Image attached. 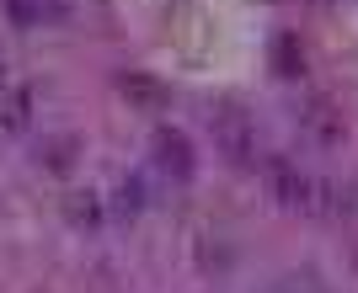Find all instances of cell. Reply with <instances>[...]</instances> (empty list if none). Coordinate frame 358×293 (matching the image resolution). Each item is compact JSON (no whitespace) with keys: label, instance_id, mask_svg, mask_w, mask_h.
I'll use <instances>...</instances> for the list:
<instances>
[{"label":"cell","instance_id":"obj_1","mask_svg":"<svg viewBox=\"0 0 358 293\" xmlns=\"http://www.w3.org/2000/svg\"><path fill=\"white\" fill-rule=\"evenodd\" d=\"M268 192L294 213H343V203H348L337 192V181L299 171L294 160H268Z\"/></svg>","mask_w":358,"mask_h":293},{"label":"cell","instance_id":"obj_2","mask_svg":"<svg viewBox=\"0 0 358 293\" xmlns=\"http://www.w3.org/2000/svg\"><path fill=\"white\" fill-rule=\"evenodd\" d=\"M209 128H214V144L236 165H257V123L246 107H236V102L209 107Z\"/></svg>","mask_w":358,"mask_h":293},{"label":"cell","instance_id":"obj_3","mask_svg":"<svg viewBox=\"0 0 358 293\" xmlns=\"http://www.w3.org/2000/svg\"><path fill=\"white\" fill-rule=\"evenodd\" d=\"M150 155H155V171L171 176V181H182V187H187V181H193V171H198L193 144H187L177 128H161V133H155V149H150Z\"/></svg>","mask_w":358,"mask_h":293},{"label":"cell","instance_id":"obj_4","mask_svg":"<svg viewBox=\"0 0 358 293\" xmlns=\"http://www.w3.org/2000/svg\"><path fill=\"white\" fill-rule=\"evenodd\" d=\"M64 213H70V224H80V230H102V197L96 192H86V187H75L70 197H64Z\"/></svg>","mask_w":358,"mask_h":293},{"label":"cell","instance_id":"obj_5","mask_svg":"<svg viewBox=\"0 0 358 293\" xmlns=\"http://www.w3.org/2000/svg\"><path fill=\"white\" fill-rule=\"evenodd\" d=\"M0 102H6V117H0V123H6L11 133H22V128H27V117H32V91H6Z\"/></svg>","mask_w":358,"mask_h":293},{"label":"cell","instance_id":"obj_6","mask_svg":"<svg viewBox=\"0 0 358 293\" xmlns=\"http://www.w3.org/2000/svg\"><path fill=\"white\" fill-rule=\"evenodd\" d=\"M139 208H145V187H139L134 176H123V187H118V213H129V219H134Z\"/></svg>","mask_w":358,"mask_h":293},{"label":"cell","instance_id":"obj_7","mask_svg":"<svg viewBox=\"0 0 358 293\" xmlns=\"http://www.w3.org/2000/svg\"><path fill=\"white\" fill-rule=\"evenodd\" d=\"M6 80H11V70H6V59H0V96H6Z\"/></svg>","mask_w":358,"mask_h":293}]
</instances>
